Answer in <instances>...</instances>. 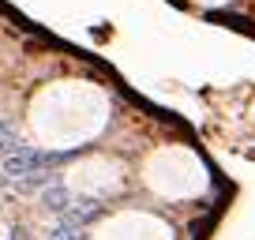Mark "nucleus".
<instances>
[{
  "label": "nucleus",
  "mask_w": 255,
  "mask_h": 240,
  "mask_svg": "<svg viewBox=\"0 0 255 240\" xmlns=\"http://www.w3.org/2000/svg\"><path fill=\"white\" fill-rule=\"evenodd\" d=\"M64 158H72V150L68 154H56V150H38V146H19V150L11 154H0V173L8 176V180H19V176L26 173H38V169H53L60 165Z\"/></svg>",
  "instance_id": "obj_1"
},
{
  "label": "nucleus",
  "mask_w": 255,
  "mask_h": 240,
  "mask_svg": "<svg viewBox=\"0 0 255 240\" xmlns=\"http://www.w3.org/2000/svg\"><path fill=\"white\" fill-rule=\"evenodd\" d=\"M102 214V203L98 199H72V207L64 210V222H75V225H87V222H94V218Z\"/></svg>",
  "instance_id": "obj_2"
},
{
  "label": "nucleus",
  "mask_w": 255,
  "mask_h": 240,
  "mask_svg": "<svg viewBox=\"0 0 255 240\" xmlns=\"http://www.w3.org/2000/svg\"><path fill=\"white\" fill-rule=\"evenodd\" d=\"M72 199H75V195L68 192L64 184H53V180H49V184L41 188V203H45V207L53 210V214H64V210L72 207Z\"/></svg>",
  "instance_id": "obj_3"
},
{
  "label": "nucleus",
  "mask_w": 255,
  "mask_h": 240,
  "mask_svg": "<svg viewBox=\"0 0 255 240\" xmlns=\"http://www.w3.org/2000/svg\"><path fill=\"white\" fill-rule=\"evenodd\" d=\"M19 146H23V139H19L15 124L0 117V154H11V150H19Z\"/></svg>",
  "instance_id": "obj_4"
},
{
  "label": "nucleus",
  "mask_w": 255,
  "mask_h": 240,
  "mask_svg": "<svg viewBox=\"0 0 255 240\" xmlns=\"http://www.w3.org/2000/svg\"><path fill=\"white\" fill-rule=\"evenodd\" d=\"M49 240H83V225H75V222H56L53 229H49Z\"/></svg>",
  "instance_id": "obj_5"
},
{
  "label": "nucleus",
  "mask_w": 255,
  "mask_h": 240,
  "mask_svg": "<svg viewBox=\"0 0 255 240\" xmlns=\"http://www.w3.org/2000/svg\"><path fill=\"white\" fill-rule=\"evenodd\" d=\"M11 240H30V237H26V229H23V225H15V229H11Z\"/></svg>",
  "instance_id": "obj_6"
}]
</instances>
